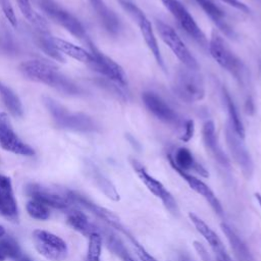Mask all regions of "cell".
<instances>
[{"label":"cell","instance_id":"10","mask_svg":"<svg viewBox=\"0 0 261 261\" xmlns=\"http://www.w3.org/2000/svg\"><path fill=\"white\" fill-rule=\"evenodd\" d=\"M33 242L38 253L50 261H63L68 255L66 243L60 237L48 230L35 229L33 231Z\"/></svg>","mask_w":261,"mask_h":261},{"label":"cell","instance_id":"31","mask_svg":"<svg viewBox=\"0 0 261 261\" xmlns=\"http://www.w3.org/2000/svg\"><path fill=\"white\" fill-rule=\"evenodd\" d=\"M0 255L5 259H12L17 261L21 256V250L18 243L12 237H0Z\"/></svg>","mask_w":261,"mask_h":261},{"label":"cell","instance_id":"34","mask_svg":"<svg viewBox=\"0 0 261 261\" xmlns=\"http://www.w3.org/2000/svg\"><path fill=\"white\" fill-rule=\"evenodd\" d=\"M136 250V253L140 259V261H157L151 254H149V252H147V250L135 239V237H133L129 240Z\"/></svg>","mask_w":261,"mask_h":261},{"label":"cell","instance_id":"23","mask_svg":"<svg viewBox=\"0 0 261 261\" xmlns=\"http://www.w3.org/2000/svg\"><path fill=\"white\" fill-rule=\"evenodd\" d=\"M90 2L105 31L112 36L119 35L122 27L116 13L106 5L104 0H90Z\"/></svg>","mask_w":261,"mask_h":261},{"label":"cell","instance_id":"14","mask_svg":"<svg viewBox=\"0 0 261 261\" xmlns=\"http://www.w3.org/2000/svg\"><path fill=\"white\" fill-rule=\"evenodd\" d=\"M67 197L68 199L75 204H79L81 206H83L85 209L89 210L91 213H93L95 216H97L99 219H101L102 221H104L107 225L111 226L112 228L120 231L121 233H123L127 239H129L132 237V234L129 233V231L123 226V224L120 222V219L118 218V216L116 214H114L112 211L99 206L98 204L94 203L93 201L89 200L87 197L74 192V191H68L67 192Z\"/></svg>","mask_w":261,"mask_h":261},{"label":"cell","instance_id":"29","mask_svg":"<svg viewBox=\"0 0 261 261\" xmlns=\"http://www.w3.org/2000/svg\"><path fill=\"white\" fill-rule=\"evenodd\" d=\"M0 95L6 108L11 113V115L14 117H21L23 110H22V105L19 98L9 87L5 86L1 82H0Z\"/></svg>","mask_w":261,"mask_h":261},{"label":"cell","instance_id":"3","mask_svg":"<svg viewBox=\"0 0 261 261\" xmlns=\"http://www.w3.org/2000/svg\"><path fill=\"white\" fill-rule=\"evenodd\" d=\"M43 103L52 116L55 125L59 128L81 133L99 130L97 122L85 113L71 112L50 97H43Z\"/></svg>","mask_w":261,"mask_h":261},{"label":"cell","instance_id":"41","mask_svg":"<svg viewBox=\"0 0 261 261\" xmlns=\"http://www.w3.org/2000/svg\"><path fill=\"white\" fill-rule=\"evenodd\" d=\"M17 261H32L29 257H27V256H24V255H22Z\"/></svg>","mask_w":261,"mask_h":261},{"label":"cell","instance_id":"30","mask_svg":"<svg viewBox=\"0 0 261 261\" xmlns=\"http://www.w3.org/2000/svg\"><path fill=\"white\" fill-rule=\"evenodd\" d=\"M221 229H222L223 233L226 236V239L228 240L234 254L240 259L250 258L249 257V251H248L246 245L242 242L241 238L237 234V232L226 223H221Z\"/></svg>","mask_w":261,"mask_h":261},{"label":"cell","instance_id":"26","mask_svg":"<svg viewBox=\"0 0 261 261\" xmlns=\"http://www.w3.org/2000/svg\"><path fill=\"white\" fill-rule=\"evenodd\" d=\"M222 98L223 102L226 107L227 115H228V124L232 127L234 133L242 139H245L246 130L243 123V120L241 119V116L239 114V110L231 99L229 93L226 91L225 88H222Z\"/></svg>","mask_w":261,"mask_h":261},{"label":"cell","instance_id":"24","mask_svg":"<svg viewBox=\"0 0 261 261\" xmlns=\"http://www.w3.org/2000/svg\"><path fill=\"white\" fill-rule=\"evenodd\" d=\"M66 221L74 230L86 237H89L94 232L100 233L101 230V226L91 222L88 216L77 209L70 208L68 211H66Z\"/></svg>","mask_w":261,"mask_h":261},{"label":"cell","instance_id":"8","mask_svg":"<svg viewBox=\"0 0 261 261\" xmlns=\"http://www.w3.org/2000/svg\"><path fill=\"white\" fill-rule=\"evenodd\" d=\"M40 8L55 22L64 28L79 40L87 43L91 40L83 23L70 12L62 8L55 0H38Z\"/></svg>","mask_w":261,"mask_h":261},{"label":"cell","instance_id":"28","mask_svg":"<svg viewBox=\"0 0 261 261\" xmlns=\"http://www.w3.org/2000/svg\"><path fill=\"white\" fill-rule=\"evenodd\" d=\"M36 43L37 45L50 57L57 61H64L63 56L61 53L56 49L53 43V37L49 34L48 28H43V29H37L36 32Z\"/></svg>","mask_w":261,"mask_h":261},{"label":"cell","instance_id":"39","mask_svg":"<svg viewBox=\"0 0 261 261\" xmlns=\"http://www.w3.org/2000/svg\"><path fill=\"white\" fill-rule=\"evenodd\" d=\"M120 259L122 260V261H136L132 256H130V254L127 252L126 254H124V255H122L121 257H120Z\"/></svg>","mask_w":261,"mask_h":261},{"label":"cell","instance_id":"4","mask_svg":"<svg viewBox=\"0 0 261 261\" xmlns=\"http://www.w3.org/2000/svg\"><path fill=\"white\" fill-rule=\"evenodd\" d=\"M174 95L186 103L201 101L205 96V86L198 70L182 66L179 68L172 81Z\"/></svg>","mask_w":261,"mask_h":261},{"label":"cell","instance_id":"33","mask_svg":"<svg viewBox=\"0 0 261 261\" xmlns=\"http://www.w3.org/2000/svg\"><path fill=\"white\" fill-rule=\"evenodd\" d=\"M28 214L37 220H47L50 217V208L45 204L31 199L25 206Z\"/></svg>","mask_w":261,"mask_h":261},{"label":"cell","instance_id":"20","mask_svg":"<svg viewBox=\"0 0 261 261\" xmlns=\"http://www.w3.org/2000/svg\"><path fill=\"white\" fill-rule=\"evenodd\" d=\"M202 139L206 150L215 159V161H217V163L223 167H228L229 159L219 144L215 130V124L212 120H207L204 122L202 126Z\"/></svg>","mask_w":261,"mask_h":261},{"label":"cell","instance_id":"1","mask_svg":"<svg viewBox=\"0 0 261 261\" xmlns=\"http://www.w3.org/2000/svg\"><path fill=\"white\" fill-rule=\"evenodd\" d=\"M19 71L27 77L43 83L58 92L69 95L79 96L84 93L83 89L73 83L66 75L61 73L53 65L40 60H29L20 63Z\"/></svg>","mask_w":261,"mask_h":261},{"label":"cell","instance_id":"15","mask_svg":"<svg viewBox=\"0 0 261 261\" xmlns=\"http://www.w3.org/2000/svg\"><path fill=\"white\" fill-rule=\"evenodd\" d=\"M225 139L231 157L240 166L244 175L250 178L253 174L254 165L249 150L244 143V139L240 138L228 123L225 127Z\"/></svg>","mask_w":261,"mask_h":261},{"label":"cell","instance_id":"35","mask_svg":"<svg viewBox=\"0 0 261 261\" xmlns=\"http://www.w3.org/2000/svg\"><path fill=\"white\" fill-rule=\"evenodd\" d=\"M0 5H1V8L6 16V18L8 19V21L13 25V27H16L17 25V21H16V16L14 14V11H13V8L9 2V0H0Z\"/></svg>","mask_w":261,"mask_h":261},{"label":"cell","instance_id":"36","mask_svg":"<svg viewBox=\"0 0 261 261\" xmlns=\"http://www.w3.org/2000/svg\"><path fill=\"white\" fill-rule=\"evenodd\" d=\"M194 248L197 251V253L200 255V257L203 261H215V260H212V257L208 254L206 248L200 242L195 241L194 242Z\"/></svg>","mask_w":261,"mask_h":261},{"label":"cell","instance_id":"43","mask_svg":"<svg viewBox=\"0 0 261 261\" xmlns=\"http://www.w3.org/2000/svg\"><path fill=\"white\" fill-rule=\"evenodd\" d=\"M5 260V258L4 257H2L1 255H0V261H4Z\"/></svg>","mask_w":261,"mask_h":261},{"label":"cell","instance_id":"13","mask_svg":"<svg viewBox=\"0 0 261 261\" xmlns=\"http://www.w3.org/2000/svg\"><path fill=\"white\" fill-rule=\"evenodd\" d=\"M0 148L17 155H35V150L25 144L14 132L6 112H0Z\"/></svg>","mask_w":261,"mask_h":261},{"label":"cell","instance_id":"40","mask_svg":"<svg viewBox=\"0 0 261 261\" xmlns=\"http://www.w3.org/2000/svg\"><path fill=\"white\" fill-rule=\"evenodd\" d=\"M255 199H256V201H257V203H258V205L261 209V194L260 193H255Z\"/></svg>","mask_w":261,"mask_h":261},{"label":"cell","instance_id":"16","mask_svg":"<svg viewBox=\"0 0 261 261\" xmlns=\"http://www.w3.org/2000/svg\"><path fill=\"white\" fill-rule=\"evenodd\" d=\"M25 194L33 200L41 202L49 208H55L61 211H68L71 207L72 202L68 199L67 195H61L57 192L46 188L37 182H30L24 188Z\"/></svg>","mask_w":261,"mask_h":261},{"label":"cell","instance_id":"12","mask_svg":"<svg viewBox=\"0 0 261 261\" xmlns=\"http://www.w3.org/2000/svg\"><path fill=\"white\" fill-rule=\"evenodd\" d=\"M130 164L137 173L138 177L145 185L149 192H151L156 198H158L164 207L173 215L178 214V206L173 198V196L169 193V191L162 185L161 181L156 179L153 175H151L144 165L136 159H130Z\"/></svg>","mask_w":261,"mask_h":261},{"label":"cell","instance_id":"27","mask_svg":"<svg viewBox=\"0 0 261 261\" xmlns=\"http://www.w3.org/2000/svg\"><path fill=\"white\" fill-rule=\"evenodd\" d=\"M90 176L92 180L95 182V185L98 187V189L109 199L112 201H119L120 196L117 192L114 185L111 182L110 179H108L103 173H101L97 167L93 164H90L88 167Z\"/></svg>","mask_w":261,"mask_h":261},{"label":"cell","instance_id":"18","mask_svg":"<svg viewBox=\"0 0 261 261\" xmlns=\"http://www.w3.org/2000/svg\"><path fill=\"white\" fill-rule=\"evenodd\" d=\"M168 161L174 170H181L189 173H197L200 176L208 177L206 168L197 161L193 153L186 147H179L168 155Z\"/></svg>","mask_w":261,"mask_h":261},{"label":"cell","instance_id":"7","mask_svg":"<svg viewBox=\"0 0 261 261\" xmlns=\"http://www.w3.org/2000/svg\"><path fill=\"white\" fill-rule=\"evenodd\" d=\"M155 27L161 40L167 45V47L179 60L182 66L193 70H198L199 64L197 59L191 53V51L186 46L180 37L177 35V33L174 31V29H172L169 24L160 19L155 20Z\"/></svg>","mask_w":261,"mask_h":261},{"label":"cell","instance_id":"38","mask_svg":"<svg viewBox=\"0 0 261 261\" xmlns=\"http://www.w3.org/2000/svg\"><path fill=\"white\" fill-rule=\"evenodd\" d=\"M177 261H196V260H195L193 257H191L189 254L181 253V254L178 255Z\"/></svg>","mask_w":261,"mask_h":261},{"label":"cell","instance_id":"6","mask_svg":"<svg viewBox=\"0 0 261 261\" xmlns=\"http://www.w3.org/2000/svg\"><path fill=\"white\" fill-rule=\"evenodd\" d=\"M120 6L126 11V13L132 17V19L137 23L139 31L149 48L150 52L152 53L156 63L162 70H166L165 62L162 57L156 36L154 34L151 21L146 16V14L142 11L140 7H138L134 2L130 0H118Z\"/></svg>","mask_w":261,"mask_h":261},{"label":"cell","instance_id":"21","mask_svg":"<svg viewBox=\"0 0 261 261\" xmlns=\"http://www.w3.org/2000/svg\"><path fill=\"white\" fill-rule=\"evenodd\" d=\"M0 215L15 221L18 217L17 202L14 197L10 177L0 174Z\"/></svg>","mask_w":261,"mask_h":261},{"label":"cell","instance_id":"5","mask_svg":"<svg viewBox=\"0 0 261 261\" xmlns=\"http://www.w3.org/2000/svg\"><path fill=\"white\" fill-rule=\"evenodd\" d=\"M208 50L212 58L216 63L231 75L236 80L243 82L246 68L243 61L231 51L225 41L217 33L213 32L210 40L208 41Z\"/></svg>","mask_w":261,"mask_h":261},{"label":"cell","instance_id":"25","mask_svg":"<svg viewBox=\"0 0 261 261\" xmlns=\"http://www.w3.org/2000/svg\"><path fill=\"white\" fill-rule=\"evenodd\" d=\"M53 43H54V46L56 47V49L60 53L68 55L69 57H71L80 62L86 63L89 66L93 62V56L90 53V51H87L86 49H84L82 47L73 45L70 42H67V41L59 39V38H53Z\"/></svg>","mask_w":261,"mask_h":261},{"label":"cell","instance_id":"9","mask_svg":"<svg viewBox=\"0 0 261 261\" xmlns=\"http://www.w3.org/2000/svg\"><path fill=\"white\" fill-rule=\"evenodd\" d=\"M161 2L177 21L179 27L185 31V33L203 49H208V40L206 35L184 4L178 0H161Z\"/></svg>","mask_w":261,"mask_h":261},{"label":"cell","instance_id":"22","mask_svg":"<svg viewBox=\"0 0 261 261\" xmlns=\"http://www.w3.org/2000/svg\"><path fill=\"white\" fill-rule=\"evenodd\" d=\"M195 1L221 33H223L226 37L230 39L236 38V32L230 25V23L228 22L225 12L213 0H195Z\"/></svg>","mask_w":261,"mask_h":261},{"label":"cell","instance_id":"17","mask_svg":"<svg viewBox=\"0 0 261 261\" xmlns=\"http://www.w3.org/2000/svg\"><path fill=\"white\" fill-rule=\"evenodd\" d=\"M189 218L197 231L205 239L207 244L210 246L213 254H214V260L215 261H230V258L226 252V249L220 240V238L217 236V233L198 215L195 213L190 212Z\"/></svg>","mask_w":261,"mask_h":261},{"label":"cell","instance_id":"19","mask_svg":"<svg viewBox=\"0 0 261 261\" xmlns=\"http://www.w3.org/2000/svg\"><path fill=\"white\" fill-rule=\"evenodd\" d=\"M175 172L178 173V175L188 184V186L198 195H200L212 208V210L218 214L222 215L223 214V208L222 205L219 201V199L216 197L214 192L210 189L209 186H207L202 179L198 178L196 175L193 173L185 172L181 170H175Z\"/></svg>","mask_w":261,"mask_h":261},{"label":"cell","instance_id":"32","mask_svg":"<svg viewBox=\"0 0 261 261\" xmlns=\"http://www.w3.org/2000/svg\"><path fill=\"white\" fill-rule=\"evenodd\" d=\"M87 261H101L103 239L99 232L91 233L89 237Z\"/></svg>","mask_w":261,"mask_h":261},{"label":"cell","instance_id":"37","mask_svg":"<svg viewBox=\"0 0 261 261\" xmlns=\"http://www.w3.org/2000/svg\"><path fill=\"white\" fill-rule=\"evenodd\" d=\"M224 3H226L227 5L236 8L237 10H240L241 12H245V13H249L251 10L250 8L241 0H221Z\"/></svg>","mask_w":261,"mask_h":261},{"label":"cell","instance_id":"42","mask_svg":"<svg viewBox=\"0 0 261 261\" xmlns=\"http://www.w3.org/2000/svg\"><path fill=\"white\" fill-rule=\"evenodd\" d=\"M5 233H6V231H5V228H4V226L0 225V237H3Z\"/></svg>","mask_w":261,"mask_h":261},{"label":"cell","instance_id":"2","mask_svg":"<svg viewBox=\"0 0 261 261\" xmlns=\"http://www.w3.org/2000/svg\"><path fill=\"white\" fill-rule=\"evenodd\" d=\"M142 101L147 110L154 117L176 130L180 141L188 142L193 138L195 132L194 120L186 119L179 115L158 94L151 91H146L142 93Z\"/></svg>","mask_w":261,"mask_h":261},{"label":"cell","instance_id":"11","mask_svg":"<svg viewBox=\"0 0 261 261\" xmlns=\"http://www.w3.org/2000/svg\"><path fill=\"white\" fill-rule=\"evenodd\" d=\"M86 44L93 56V62L91 63L90 67L95 71L103 74L109 81L121 87L125 86L127 84V79L123 68L113 59L101 52L91 40H89Z\"/></svg>","mask_w":261,"mask_h":261}]
</instances>
